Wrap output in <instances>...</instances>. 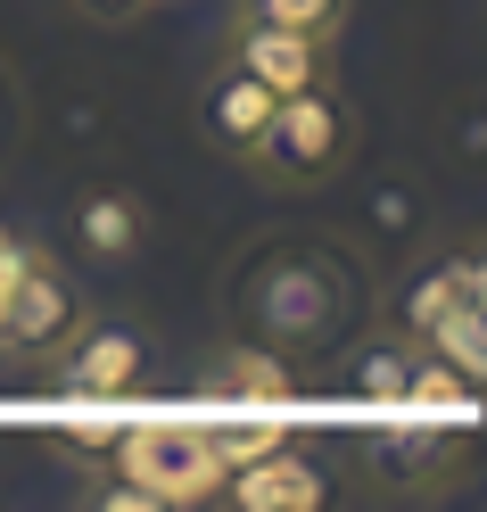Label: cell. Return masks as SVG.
<instances>
[{"label": "cell", "instance_id": "1", "mask_svg": "<svg viewBox=\"0 0 487 512\" xmlns=\"http://www.w3.org/2000/svg\"><path fill=\"white\" fill-rule=\"evenodd\" d=\"M347 166H355V108L339 100V83L289 91L265 124V141L248 149V174L265 190H331Z\"/></svg>", "mask_w": 487, "mask_h": 512}, {"label": "cell", "instance_id": "2", "mask_svg": "<svg viewBox=\"0 0 487 512\" xmlns=\"http://www.w3.org/2000/svg\"><path fill=\"white\" fill-rule=\"evenodd\" d=\"M256 314V339L265 347H322L339 323H347V273H339V256H322V248H273L265 265L248 273V298Z\"/></svg>", "mask_w": 487, "mask_h": 512}, {"label": "cell", "instance_id": "3", "mask_svg": "<svg viewBox=\"0 0 487 512\" xmlns=\"http://www.w3.org/2000/svg\"><path fill=\"white\" fill-rule=\"evenodd\" d=\"M108 479H133L141 496H157V504L174 512V504H207L223 488V455H215L207 422L157 413V422H124L116 455H108Z\"/></svg>", "mask_w": 487, "mask_h": 512}, {"label": "cell", "instance_id": "4", "mask_svg": "<svg viewBox=\"0 0 487 512\" xmlns=\"http://www.w3.org/2000/svg\"><path fill=\"white\" fill-rule=\"evenodd\" d=\"M355 455H364V479L388 488V496H446L454 479L471 471V438L454 422H438V413H405L397 405V422L364 430Z\"/></svg>", "mask_w": 487, "mask_h": 512}, {"label": "cell", "instance_id": "5", "mask_svg": "<svg viewBox=\"0 0 487 512\" xmlns=\"http://www.w3.org/2000/svg\"><path fill=\"white\" fill-rule=\"evenodd\" d=\"M83 323H91V298L50 265L42 248H25L17 281L0 290V356H58Z\"/></svg>", "mask_w": 487, "mask_h": 512}, {"label": "cell", "instance_id": "6", "mask_svg": "<svg viewBox=\"0 0 487 512\" xmlns=\"http://www.w3.org/2000/svg\"><path fill=\"white\" fill-rule=\"evenodd\" d=\"M67 397H91V405H133L149 389V364H157V347L149 331L133 323H83L67 347Z\"/></svg>", "mask_w": 487, "mask_h": 512}, {"label": "cell", "instance_id": "7", "mask_svg": "<svg viewBox=\"0 0 487 512\" xmlns=\"http://www.w3.org/2000/svg\"><path fill=\"white\" fill-rule=\"evenodd\" d=\"M223 58L248 67L265 91H281V100H289V91H314V83H339V67H331L339 42L289 34V25H265V17H248V9L232 17V50H223Z\"/></svg>", "mask_w": 487, "mask_h": 512}, {"label": "cell", "instance_id": "8", "mask_svg": "<svg viewBox=\"0 0 487 512\" xmlns=\"http://www.w3.org/2000/svg\"><path fill=\"white\" fill-rule=\"evenodd\" d=\"M215 496H223V504H240V512H322V504H331V471L281 438V446H265L256 463L223 471V488H215Z\"/></svg>", "mask_w": 487, "mask_h": 512}, {"label": "cell", "instance_id": "9", "mask_svg": "<svg viewBox=\"0 0 487 512\" xmlns=\"http://www.w3.org/2000/svg\"><path fill=\"white\" fill-rule=\"evenodd\" d=\"M421 347L446 356V364L487 397V248H479V256H454V290H446V306L430 314Z\"/></svg>", "mask_w": 487, "mask_h": 512}, {"label": "cell", "instance_id": "10", "mask_svg": "<svg viewBox=\"0 0 487 512\" xmlns=\"http://www.w3.org/2000/svg\"><path fill=\"white\" fill-rule=\"evenodd\" d=\"M207 397H215V413H289L298 372H289L281 347L248 339V347H223V356L207 364Z\"/></svg>", "mask_w": 487, "mask_h": 512}, {"label": "cell", "instance_id": "11", "mask_svg": "<svg viewBox=\"0 0 487 512\" xmlns=\"http://www.w3.org/2000/svg\"><path fill=\"white\" fill-rule=\"evenodd\" d=\"M273 108H281V91H265L248 67H232V58H223L215 83H207V100H199V124H207V141H215L223 157H240V166H248V149L265 141Z\"/></svg>", "mask_w": 487, "mask_h": 512}, {"label": "cell", "instance_id": "12", "mask_svg": "<svg viewBox=\"0 0 487 512\" xmlns=\"http://www.w3.org/2000/svg\"><path fill=\"white\" fill-rule=\"evenodd\" d=\"M75 240H83V256H100V265H124V256H141V240H149V207L133 190H91L75 207Z\"/></svg>", "mask_w": 487, "mask_h": 512}, {"label": "cell", "instance_id": "13", "mask_svg": "<svg viewBox=\"0 0 487 512\" xmlns=\"http://www.w3.org/2000/svg\"><path fill=\"white\" fill-rule=\"evenodd\" d=\"M413 356H421V339H413V331H380V339L355 347L347 389L364 397L372 413H397V405H405V372H413Z\"/></svg>", "mask_w": 487, "mask_h": 512}, {"label": "cell", "instance_id": "14", "mask_svg": "<svg viewBox=\"0 0 487 512\" xmlns=\"http://www.w3.org/2000/svg\"><path fill=\"white\" fill-rule=\"evenodd\" d=\"M471 405H479V389L463 372H454L446 356H430L421 347L413 356V372H405V413H438V422H471Z\"/></svg>", "mask_w": 487, "mask_h": 512}, {"label": "cell", "instance_id": "15", "mask_svg": "<svg viewBox=\"0 0 487 512\" xmlns=\"http://www.w3.org/2000/svg\"><path fill=\"white\" fill-rule=\"evenodd\" d=\"M116 438H124V405H91V397H67V413H58V446H67L75 463L108 471Z\"/></svg>", "mask_w": 487, "mask_h": 512}, {"label": "cell", "instance_id": "16", "mask_svg": "<svg viewBox=\"0 0 487 512\" xmlns=\"http://www.w3.org/2000/svg\"><path fill=\"white\" fill-rule=\"evenodd\" d=\"M248 17L289 25V34H314V42H339L347 34V0H240Z\"/></svg>", "mask_w": 487, "mask_h": 512}, {"label": "cell", "instance_id": "17", "mask_svg": "<svg viewBox=\"0 0 487 512\" xmlns=\"http://www.w3.org/2000/svg\"><path fill=\"white\" fill-rule=\"evenodd\" d=\"M75 9L91 17V25H133V17H149L157 0H75Z\"/></svg>", "mask_w": 487, "mask_h": 512}, {"label": "cell", "instance_id": "18", "mask_svg": "<svg viewBox=\"0 0 487 512\" xmlns=\"http://www.w3.org/2000/svg\"><path fill=\"white\" fill-rule=\"evenodd\" d=\"M17 265H25V240H17V232H0V290L17 281Z\"/></svg>", "mask_w": 487, "mask_h": 512}]
</instances>
